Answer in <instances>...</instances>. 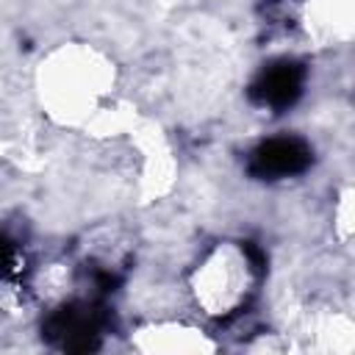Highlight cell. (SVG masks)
<instances>
[{"instance_id": "6da1fadb", "label": "cell", "mask_w": 355, "mask_h": 355, "mask_svg": "<svg viewBox=\"0 0 355 355\" xmlns=\"http://www.w3.org/2000/svg\"><path fill=\"white\" fill-rule=\"evenodd\" d=\"M258 266L247 247H219L197 269L194 291L208 313H233L250 294Z\"/></svg>"}, {"instance_id": "7a4b0ae2", "label": "cell", "mask_w": 355, "mask_h": 355, "mask_svg": "<svg viewBox=\"0 0 355 355\" xmlns=\"http://www.w3.org/2000/svg\"><path fill=\"white\" fill-rule=\"evenodd\" d=\"M311 147L297 136H275L261 141L250 155V172L261 180H283L300 175L311 164Z\"/></svg>"}, {"instance_id": "3957f363", "label": "cell", "mask_w": 355, "mask_h": 355, "mask_svg": "<svg viewBox=\"0 0 355 355\" xmlns=\"http://www.w3.org/2000/svg\"><path fill=\"white\" fill-rule=\"evenodd\" d=\"M302 83H305V69L297 61H275L252 83V97L261 105L280 111L302 94Z\"/></svg>"}, {"instance_id": "277c9868", "label": "cell", "mask_w": 355, "mask_h": 355, "mask_svg": "<svg viewBox=\"0 0 355 355\" xmlns=\"http://www.w3.org/2000/svg\"><path fill=\"white\" fill-rule=\"evenodd\" d=\"M50 333L58 336L64 341V347H69V349L92 347V338L100 333L97 311L92 305H86V302L67 305L50 319Z\"/></svg>"}]
</instances>
